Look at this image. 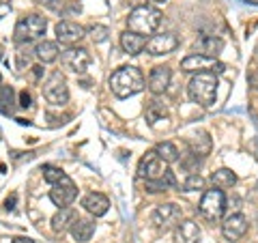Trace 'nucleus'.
I'll return each instance as SVG.
<instances>
[{"instance_id": "1", "label": "nucleus", "mask_w": 258, "mask_h": 243, "mask_svg": "<svg viewBox=\"0 0 258 243\" xmlns=\"http://www.w3.org/2000/svg\"><path fill=\"white\" fill-rule=\"evenodd\" d=\"M110 88L118 99H127V97L138 95L140 91H144V76L138 67H120L116 69L110 78Z\"/></svg>"}, {"instance_id": "2", "label": "nucleus", "mask_w": 258, "mask_h": 243, "mask_svg": "<svg viewBox=\"0 0 258 243\" xmlns=\"http://www.w3.org/2000/svg\"><path fill=\"white\" fill-rule=\"evenodd\" d=\"M189 99L200 108H211L217 99V74L213 71H200L187 84Z\"/></svg>"}, {"instance_id": "3", "label": "nucleus", "mask_w": 258, "mask_h": 243, "mask_svg": "<svg viewBox=\"0 0 258 243\" xmlns=\"http://www.w3.org/2000/svg\"><path fill=\"white\" fill-rule=\"evenodd\" d=\"M161 24V11L155 9V7H149V5H142V7H136V9L129 13L127 18V26L132 32H138V35H153Z\"/></svg>"}, {"instance_id": "4", "label": "nucleus", "mask_w": 258, "mask_h": 243, "mask_svg": "<svg viewBox=\"0 0 258 243\" xmlns=\"http://www.w3.org/2000/svg\"><path fill=\"white\" fill-rule=\"evenodd\" d=\"M45 28H47V22L45 18H41V15L37 13H30V15H24V18H20V22L15 24V43H32L37 41V39H41L45 35Z\"/></svg>"}, {"instance_id": "5", "label": "nucleus", "mask_w": 258, "mask_h": 243, "mask_svg": "<svg viewBox=\"0 0 258 243\" xmlns=\"http://www.w3.org/2000/svg\"><path fill=\"white\" fill-rule=\"evenodd\" d=\"M198 211L207 222H220L224 211H226L224 190H220V188L207 190L203 194V198H200V202H198Z\"/></svg>"}, {"instance_id": "6", "label": "nucleus", "mask_w": 258, "mask_h": 243, "mask_svg": "<svg viewBox=\"0 0 258 243\" xmlns=\"http://www.w3.org/2000/svg\"><path fill=\"white\" fill-rule=\"evenodd\" d=\"M43 97L47 99V103L52 106H64L69 101V88H67V80L60 71H54L43 82Z\"/></svg>"}, {"instance_id": "7", "label": "nucleus", "mask_w": 258, "mask_h": 243, "mask_svg": "<svg viewBox=\"0 0 258 243\" xmlns=\"http://www.w3.org/2000/svg\"><path fill=\"white\" fill-rule=\"evenodd\" d=\"M60 58H62L64 67L71 69L78 76L86 74L88 67H91V63H93V58H91V54H88L86 47H69V50L62 52Z\"/></svg>"}, {"instance_id": "8", "label": "nucleus", "mask_w": 258, "mask_h": 243, "mask_svg": "<svg viewBox=\"0 0 258 243\" xmlns=\"http://www.w3.org/2000/svg\"><path fill=\"white\" fill-rule=\"evenodd\" d=\"M76 196H78V188H76V183L71 181L67 174H64L60 181L52 183V190H50V200L54 202L56 207H69L71 202L76 200Z\"/></svg>"}, {"instance_id": "9", "label": "nucleus", "mask_w": 258, "mask_h": 243, "mask_svg": "<svg viewBox=\"0 0 258 243\" xmlns=\"http://www.w3.org/2000/svg\"><path fill=\"white\" fill-rule=\"evenodd\" d=\"M181 69L187 71V74H194V71H213V74H222L224 65L217 58H209V56L203 54H189L187 58L181 60Z\"/></svg>"}, {"instance_id": "10", "label": "nucleus", "mask_w": 258, "mask_h": 243, "mask_svg": "<svg viewBox=\"0 0 258 243\" xmlns=\"http://www.w3.org/2000/svg\"><path fill=\"white\" fill-rule=\"evenodd\" d=\"M151 220H153V224H155L157 228L168 230V228H172L174 224L181 222V207H176L174 202H166V205H159L155 211H153Z\"/></svg>"}, {"instance_id": "11", "label": "nucleus", "mask_w": 258, "mask_h": 243, "mask_svg": "<svg viewBox=\"0 0 258 243\" xmlns=\"http://www.w3.org/2000/svg\"><path fill=\"white\" fill-rule=\"evenodd\" d=\"M166 170H168L166 161L159 159V155L155 151H149L147 155L140 159V164H138V176H140V179H147V181L159 179V176H164Z\"/></svg>"}, {"instance_id": "12", "label": "nucleus", "mask_w": 258, "mask_h": 243, "mask_svg": "<svg viewBox=\"0 0 258 243\" xmlns=\"http://www.w3.org/2000/svg\"><path fill=\"white\" fill-rule=\"evenodd\" d=\"M147 52L151 56H164V54H170L179 47V37L174 32H161V35H153L149 41H147Z\"/></svg>"}, {"instance_id": "13", "label": "nucleus", "mask_w": 258, "mask_h": 243, "mask_svg": "<svg viewBox=\"0 0 258 243\" xmlns=\"http://www.w3.org/2000/svg\"><path fill=\"white\" fill-rule=\"evenodd\" d=\"M84 35H86L84 26H80V24L74 20H62V22L56 24V41L58 43L74 45L80 41V39H84Z\"/></svg>"}, {"instance_id": "14", "label": "nucleus", "mask_w": 258, "mask_h": 243, "mask_svg": "<svg viewBox=\"0 0 258 243\" xmlns=\"http://www.w3.org/2000/svg\"><path fill=\"white\" fill-rule=\"evenodd\" d=\"M247 232V217L243 213H232L222 224V234L228 241H239Z\"/></svg>"}, {"instance_id": "15", "label": "nucleus", "mask_w": 258, "mask_h": 243, "mask_svg": "<svg viewBox=\"0 0 258 243\" xmlns=\"http://www.w3.org/2000/svg\"><path fill=\"white\" fill-rule=\"evenodd\" d=\"M200 226L194 220H183L174 228V243H200Z\"/></svg>"}, {"instance_id": "16", "label": "nucleus", "mask_w": 258, "mask_h": 243, "mask_svg": "<svg viewBox=\"0 0 258 243\" xmlns=\"http://www.w3.org/2000/svg\"><path fill=\"white\" fill-rule=\"evenodd\" d=\"M194 50H196V54L209 56V58H217L224 50V39L215 37V35H203L194 43Z\"/></svg>"}, {"instance_id": "17", "label": "nucleus", "mask_w": 258, "mask_h": 243, "mask_svg": "<svg viewBox=\"0 0 258 243\" xmlns=\"http://www.w3.org/2000/svg\"><path fill=\"white\" fill-rule=\"evenodd\" d=\"M170 80H172V71L170 67H155L149 76V91L153 95H161L168 91L170 86Z\"/></svg>"}, {"instance_id": "18", "label": "nucleus", "mask_w": 258, "mask_h": 243, "mask_svg": "<svg viewBox=\"0 0 258 243\" xmlns=\"http://www.w3.org/2000/svg\"><path fill=\"white\" fill-rule=\"evenodd\" d=\"M82 207L86 209L88 213H93L95 217H101V215L108 213L110 200H108V196H103L101 192H91V194H86V196H84Z\"/></svg>"}, {"instance_id": "19", "label": "nucleus", "mask_w": 258, "mask_h": 243, "mask_svg": "<svg viewBox=\"0 0 258 243\" xmlns=\"http://www.w3.org/2000/svg\"><path fill=\"white\" fill-rule=\"evenodd\" d=\"M144 45H147V37L138 35V32L125 30L123 35H120V47H123V52L129 54V56L140 54L144 50Z\"/></svg>"}, {"instance_id": "20", "label": "nucleus", "mask_w": 258, "mask_h": 243, "mask_svg": "<svg viewBox=\"0 0 258 243\" xmlns=\"http://www.w3.org/2000/svg\"><path fill=\"white\" fill-rule=\"evenodd\" d=\"M78 220L76 209L71 207H60V211L52 217V230L54 232H64L67 228H71V224Z\"/></svg>"}, {"instance_id": "21", "label": "nucleus", "mask_w": 258, "mask_h": 243, "mask_svg": "<svg viewBox=\"0 0 258 243\" xmlns=\"http://www.w3.org/2000/svg\"><path fill=\"white\" fill-rule=\"evenodd\" d=\"M211 147H213V142H211V138H209L207 132H196L191 138H189V149L194 155H198V157H205L211 153Z\"/></svg>"}, {"instance_id": "22", "label": "nucleus", "mask_w": 258, "mask_h": 243, "mask_svg": "<svg viewBox=\"0 0 258 243\" xmlns=\"http://www.w3.org/2000/svg\"><path fill=\"white\" fill-rule=\"evenodd\" d=\"M35 54H37V58L41 63H54L56 58H58L60 50H58V43L56 41H47V39H43V41L37 43Z\"/></svg>"}, {"instance_id": "23", "label": "nucleus", "mask_w": 258, "mask_h": 243, "mask_svg": "<svg viewBox=\"0 0 258 243\" xmlns=\"http://www.w3.org/2000/svg\"><path fill=\"white\" fill-rule=\"evenodd\" d=\"M71 234H74V239L78 243H86L95 234V224L91 220H80L78 217V220L71 224Z\"/></svg>"}, {"instance_id": "24", "label": "nucleus", "mask_w": 258, "mask_h": 243, "mask_svg": "<svg viewBox=\"0 0 258 243\" xmlns=\"http://www.w3.org/2000/svg\"><path fill=\"white\" fill-rule=\"evenodd\" d=\"M147 192H151V194H157V192H166V190H172V188H176V179H174V174L170 172V170H166L164 172V176H159V179H151V181H147Z\"/></svg>"}, {"instance_id": "25", "label": "nucleus", "mask_w": 258, "mask_h": 243, "mask_svg": "<svg viewBox=\"0 0 258 243\" xmlns=\"http://www.w3.org/2000/svg\"><path fill=\"white\" fill-rule=\"evenodd\" d=\"M211 183H213V188H220V190L232 188V185L237 183V174L232 172V170H228V168H220V170H215V172L211 174Z\"/></svg>"}, {"instance_id": "26", "label": "nucleus", "mask_w": 258, "mask_h": 243, "mask_svg": "<svg viewBox=\"0 0 258 243\" xmlns=\"http://www.w3.org/2000/svg\"><path fill=\"white\" fill-rule=\"evenodd\" d=\"M15 112V91L11 86L0 88V114L11 116Z\"/></svg>"}, {"instance_id": "27", "label": "nucleus", "mask_w": 258, "mask_h": 243, "mask_svg": "<svg viewBox=\"0 0 258 243\" xmlns=\"http://www.w3.org/2000/svg\"><path fill=\"white\" fill-rule=\"evenodd\" d=\"M155 153L159 155V159L166 161V164H172V161L179 159V149H176L172 142H159Z\"/></svg>"}, {"instance_id": "28", "label": "nucleus", "mask_w": 258, "mask_h": 243, "mask_svg": "<svg viewBox=\"0 0 258 243\" xmlns=\"http://www.w3.org/2000/svg\"><path fill=\"white\" fill-rule=\"evenodd\" d=\"M166 114H168L166 108L161 106V103L153 101V103H149V108H147V123H149V125H155L157 120H164Z\"/></svg>"}, {"instance_id": "29", "label": "nucleus", "mask_w": 258, "mask_h": 243, "mask_svg": "<svg viewBox=\"0 0 258 243\" xmlns=\"http://www.w3.org/2000/svg\"><path fill=\"white\" fill-rule=\"evenodd\" d=\"M203 188H205V179L196 172H191L183 183V192H196V190H203Z\"/></svg>"}, {"instance_id": "30", "label": "nucleus", "mask_w": 258, "mask_h": 243, "mask_svg": "<svg viewBox=\"0 0 258 243\" xmlns=\"http://www.w3.org/2000/svg\"><path fill=\"white\" fill-rule=\"evenodd\" d=\"M41 172H43V179L47 181V183H56V181H60L62 176H64V172L60 168H56V166H50V164H45L43 168H41Z\"/></svg>"}, {"instance_id": "31", "label": "nucleus", "mask_w": 258, "mask_h": 243, "mask_svg": "<svg viewBox=\"0 0 258 243\" xmlns=\"http://www.w3.org/2000/svg\"><path fill=\"white\" fill-rule=\"evenodd\" d=\"M88 35H91V39L95 43H103L108 39V35H110V30H108V26H101V24H95V26H91L88 28Z\"/></svg>"}, {"instance_id": "32", "label": "nucleus", "mask_w": 258, "mask_h": 243, "mask_svg": "<svg viewBox=\"0 0 258 243\" xmlns=\"http://www.w3.org/2000/svg\"><path fill=\"white\" fill-rule=\"evenodd\" d=\"M20 106H22V108H30V106H32V97H30L28 91H22V93H20Z\"/></svg>"}, {"instance_id": "33", "label": "nucleus", "mask_w": 258, "mask_h": 243, "mask_svg": "<svg viewBox=\"0 0 258 243\" xmlns=\"http://www.w3.org/2000/svg\"><path fill=\"white\" fill-rule=\"evenodd\" d=\"M247 82H249V86L254 88V91H258V69H252L247 74Z\"/></svg>"}, {"instance_id": "34", "label": "nucleus", "mask_w": 258, "mask_h": 243, "mask_svg": "<svg viewBox=\"0 0 258 243\" xmlns=\"http://www.w3.org/2000/svg\"><path fill=\"white\" fill-rule=\"evenodd\" d=\"M39 5H43V7H47V9H58V7L64 3V0H37Z\"/></svg>"}, {"instance_id": "35", "label": "nucleus", "mask_w": 258, "mask_h": 243, "mask_svg": "<svg viewBox=\"0 0 258 243\" xmlns=\"http://www.w3.org/2000/svg\"><path fill=\"white\" fill-rule=\"evenodd\" d=\"M15 202H18V194H11V196L5 200V209H7V211H13V209H15Z\"/></svg>"}, {"instance_id": "36", "label": "nucleus", "mask_w": 258, "mask_h": 243, "mask_svg": "<svg viewBox=\"0 0 258 243\" xmlns=\"http://www.w3.org/2000/svg\"><path fill=\"white\" fill-rule=\"evenodd\" d=\"M11 243H35V241H32L30 237H15Z\"/></svg>"}, {"instance_id": "37", "label": "nucleus", "mask_w": 258, "mask_h": 243, "mask_svg": "<svg viewBox=\"0 0 258 243\" xmlns=\"http://www.w3.org/2000/svg\"><path fill=\"white\" fill-rule=\"evenodd\" d=\"M151 3H153V5H164L166 0H151Z\"/></svg>"}, {"instance_id": "38", "label": "nucleus", "mask_w": 258, "mask_h": 243, "mask_svg": "<svg viewBox=\"0 0 258 243\" xmlns=\"http://www.w3.org/2000/svg\"><path fill=\"white\" fill-rule=\"evenodd\" d=\"M0 58H3V47H0Z\"/></svg>"}, {"instance_id": "39", "label": "nucleus", "mask_w": 258, "mask_h": 243, "mask_svg": "<svg viewBox=\"0 0 258 243\" xmlns=\"http://www.w3.org/2000/svg\"><path fill=\"white\" fill-rule=\"evenodd\" d=\"M0 84H3V76H0Z\"/></svg>"}, {"instance_id": "40", "label": "nucleus", "mask_w": 258, "mask_h": 243, "mask_svg": "<svg viewBox=\"0 0 258 243\" xmlns=\"http://www.w3.org/2000/svg\"><path fill=\"white\" fill-rule=\"evenodd\" d=\"M256 60H258V52H256Z\"/></svg>"}]
</instances>
